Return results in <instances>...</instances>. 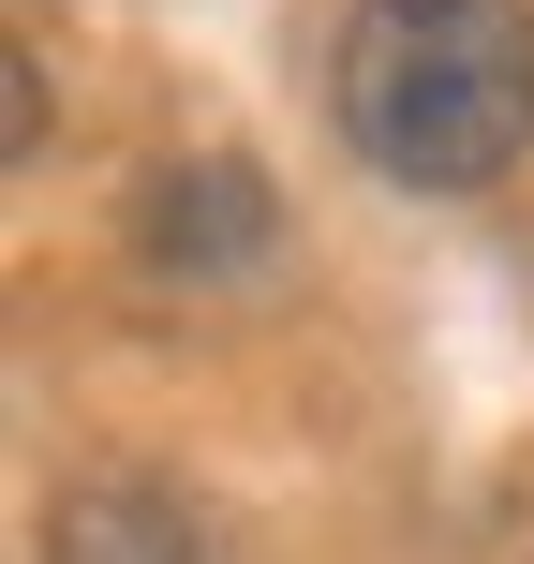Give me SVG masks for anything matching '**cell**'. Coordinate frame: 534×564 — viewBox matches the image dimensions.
<instances>
[{
    "mask_svg": "<svg viewBox=\"0 0 534 564\" xmlns=\"http://www.w3.org/2000/svg\"><path fill=\"white\" fill-rule=\"evenodd\" d=\"M341 149L401 194H490L534 149V0H357L327 59Z\"/></svg>",
    "mask_w": 534,
    "mask_h": 564,
    "instance_id": "obj_1",
    "label": "cell"
},
{
    "mask_svg": "<svg viewBox=\"0 0 534 564\" xmlns=\"http://www.w3.org/2000/svg\"><path fill=\"white\" fill-rule=\"evenodd\" d=\"M268 238H282V208H268V178L253 164H164L134 194V253L164 268V282H253L268 268Z\"/></svg>",
    "mask_w": 534,
    "mask_h": 564,
    "instance_id": "obj_2",
    "label": "cell"
},
{
    "mask_svg": "<svg viewBox=\"0 0 534 564\" xmlns=\"http://www.w3.org/2000/svg\"><path fill=\"white\" fill-rule=\"evenodd\" d=\"M45 564H208V550H194V520H178L149 476H89V490H59Z\"/></svg>",
    "mask_w": 534,
    "mask_h": 564,
    "instance_id": "obj_3",
    "label": "cell"
}]
</instances>
